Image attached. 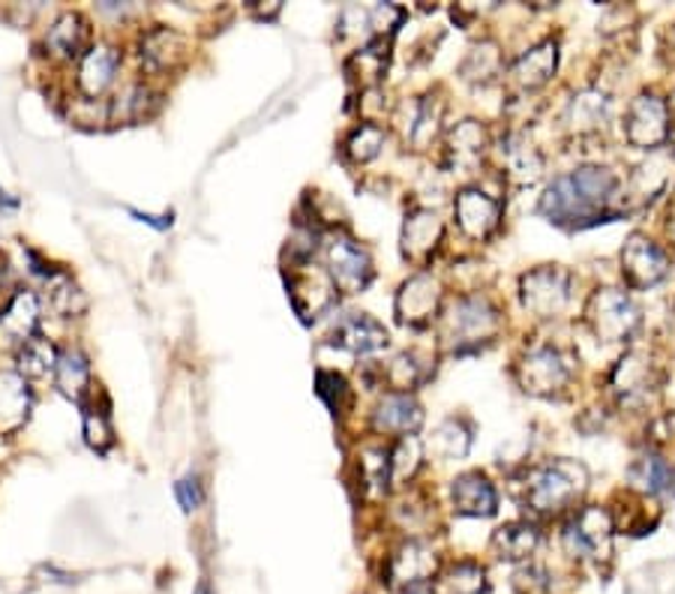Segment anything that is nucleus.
<instances>
[{
	"instance_id": "11",
	"label": "nucleus",
	"mask_w": 675,
	"mask_h": 594,
	"mask_svg": "<svg viewBox=\"0 0 675 594\" xmlns=\"http://www.w3.org/2000/svg\"><path fill=\"white\" fill-rule=\"evenodd\" d=\"M666 273H669V256H666L664 247H657L655 240L643 231H634L622 247L624 285L643 292V289L657 285Z\"/></svg>"
},
{
	"instance_id": "18",
	"label": "nucleus",
	"mask_w": 675,
	"mask_h": 594,
	"mask_svg": "<svg viewBox=\"0 0 675 594\" xmlns=\"http://www.w3.org/2000/svg\"><path fill=\"white\" fill-rule=\"evenodd\" d=\"M489 150H492V138L489 129L480 121H459L457 126H450L445 136V166L447 168H475L484 163Z\"/></svg>"
},
{
	"instance_id": "7",
	"label": "nucleus",
	"mask_w": 675,
	"mask_h": 594,
	"mask_svg": "<svg viewBox=\"0 0 675 594\" xmlns=\"http://www.w3.org/2000/svg\"><path fill=\"white\" fill-rule=\"evenodd\" d=\"M517 382L526 394L531 396H559L564 387L571 385L573 364L555 345H538L522 355L517 364Z\"/></svg>"
},
{
	"instance_id": "35",
	"label": "nucleus",
	"mask_w": 675,
	"mask_h": 594,
	"mask_svg": "<svg viewBox=\"0 0 675 594\" xmlns=\"http://www.w3.org/2000/svg\"><path fill=\"white\" fill-rule=\"evenodd\" d=\"M54 385L63 396H70L75 403H82L84 394H87V385H91V364L87 357L79 352V348H66L58 355V364H54Z\"/></svg>"
},
{
	"instance_id": "4",
	"label": "nucleus",
	"mask_w": 675,
	"mask_h": 594,
	"mask_svg": "<svg viewBox=\"0 0 675 594\" xmlns=\"http://www.w3.org/2000/svg\"><path fill=\"white\" fill-rule=\"evenodd\" d=\"M640 322V306L622 289H598L585 303V324L603 343H627Z\"/></svg>"
},
{
	"instance_id": "47",
	"label": "nucleus",
	"mask_w": 675,
	"mask_h": 594,
	"mask_svg": "<svg viewBox=\"0 0 675 594\" xmlns=\"http://www.w3.org/2000/svg\"><path fill=\"white\" fill-rule=\"evenodd\" d=\"M664 229H666V238H669V243H673V250H675V192H673V198H669V208H666Z\"/></svg>"
},
{
	"instance_id": "44",
	"label": "nucleus",
	"mask_w": 675,
	"mask_h": 594,
	"mask_svg": "<svg viewBox=\"0 0 675 594\" xmlns=\"http://www.w3.org/2000/svg\"><path fill=\"white\" fill-rule=\"evenodd\" d=\"M513 588L517 594H550V576L543 574L540 567H522L517 571V580H513Z\"/></svg>"
},
{
	"instance_id": "42",
	"label": "nucleus",
	"mask_w": 675,
	"mask_h": 594,
	"mask_svg": "<svg viewBox=\"0 0 675 594\" xmlns=\"http://www.w3.org/2000/svg\"><path fill=\"white\" fill-rule=\"evenodd\" d=\"M319 396H322L324 403H328V408L333 411V417H336V415H343V408L349 406L352 390H349V385H345L343 376L328 373V369H319Z\"/></svg>"
},
{
	"instance_id": "23",
	"label": "nucleus",
	"mask_w": 675,
	"mask_h": 594,
	"mask_svg": "<svg viewBox=\"0 0 675 594\" xmlns=\"http://www.w3.org/2000/svg\"><path fill=\"white\" fill-rule=\"evenodd\" d=\"M613 394L619 396V403H634L648 396V390L655 387V366L643 352H627V355L615 364L613 378H610Z\"/></svg>"
},
{
	"instance_id": "26",
	"label": "nucleus",
	"mask_w": 675,
	"mask_h": 594,
	"mask_svg": "<svg viewBox=\"0 0 675 594\" xmlns=\"http://www.w3.org/2000/svg\"><path fill=\"white\" fill-rule=\"evenodd\" d=\"M442 124H445V100H438L436 94L417 96L412 117L405 124V138L412 142L415 150H426L442 136Z\"/></svg>"
},
{
	"instance_id": "12",
	"label": "nucleus",
	"mask_w": 675,
	"mask_h": 594,
	"mask_svg": "<svg viewBox=\"0 0 675 594\" xmlns=\"http://www.w3.org/2000/svg\"><path fill=\"white\" fill-rule=\"evenodd\" d=\"M438 567H442V559L429 543L405 541L387 555L385 576L396 592H405V588L429 585V580L438 574Z\"/></svg>"
},
{
	"instance_id": "38",
	"label": "nucleus",
	"mask_w": 675,
	"mask_h": 594,
	"mask_svg": "<svg viewBox=\"0 0 675 594\" xmlns=\"http://www.w3.org/2000/svg\"><path fill=\"white\" fill-rule=\"evenodd\" d=\"M58 348H54L49 340L42 336H31L28 343L21 345L19 352V376L24 378H42L54 373V364H58Z\"/></svg>"
},
{
	"instance_id": "15",
	"label": "nucleus",
	"mask_w": 675,
	"mask_h": 594,
	"mask_svg": "<svg viewBox=\"0 0 675 594\" xmlns=\"http://www.w3.org/2000/svg\"><path fill=\"white\" fill-rule=\"evenodd\" d=\"M445 240V222L433 208H415L405 213L403 222V259L412 264H426Z\"/></svg>"
},
{
	"instance_id": "20",
	"label": "nucleus",
	"mask_w": 675,
	"mask_h": 594,
	"mask_svg": "<svg viewBox=\"0 0 675 594\" xmlns=\"http://www.w3.org/2000/svg\"><path fill=\"white\" fill-rule=\"evenodd\" d=\"M387 327L382 322H375L373 315L352 313L343 315L336 327L331 331V345L352 352V355H373L382 352L387 345Z\"/></svg>"
},
{
	"instance_id": "48",
	"label": "nucleus",
	"mask_w": 675,
	"mask_h": 594,
	"mask_svg": "<svg viewBox=\"0 0 675 594\" xmlns=\"http://www.w3.org/2000/svg\"><path fill=\"white\" fill-rule=\"evenodd\" d=\"M10 285H12L10 268H7V264H3V261H0V292H7V289H10Z\"/></svg>"
},
{
	"instance_id": "10",
	"label": "nucleus",
	"mask_w": 675,
	"mask_h": 594,
	"mask_svg": "<svg viewBox=\"0 0 675 594\" xmlns=\"http://www.w3.org/2000/svg\"><path fill=\"white\" fill-rule=\"evenodd\" d=\"M442 298H445L442 282L429 271H417L396 292V322L405 324V327H426L433 319L442 315Z\"/></svg>"
},
{
	"instance_id": "16",
	"label": "nucleus",
	"mask_w": 675,
	"mask_h": 594,
	"mask_svg": "<svg viewBox=\"0 0 675 594\" xmlns=\"http://www.w3.org/2000/svg\"><path fill=\"white\" fill-rule=\"evenodd\" d=\"M373 433L387 438L415 436L424 427V406L415 394H385L373 408Z\"/></svg>"
},
{
	"instance_id": "45",
	"label": "nucleus",
	"mask_w": 675,
	"mask_h": 594,
	"mask_svg": "<svg viewBox=\"0 0 675 594\" xmlns=\"http://www.w3.org/2000/svg\"><path fill=\"white\" fill-rule=\"evenodd\" d=\"M175 496H177V504L184 508V513H193L201 504V499H205V492H201V483H198L196 475H187V478H180L175 483Z\"/></svg>"
},
{
	"instance_id": "24",
	"label": "nucleus",
	"mask_w": 675,
	"mask_h": 594,
	"mask_svg": "<svg viewBox=\"0 0 675 594\" xmlns=\"http://www.w3.org/2000/svg\"><path fill=\"white\" fill-rule=\"evenodd\" d=\"M187 61V40L172 28H154L142 37V63L147 73H168Z\"/></svg>"
},
{
	"instance_id": "19",
	"label": "nucleus",
	"mask_w": 675,
	"mask_h": 594,
	"mask_svg": "<svg viewBox=\"0 0 675 594\" xmlns=\"http://www.w3.org/2000/svg\"><path fill=\"white\" fill-rule=\"evenodd\" d=\"M450 504L459 517H496L499 492L484 471H463L450 480Z\"/></svg>"
},
{
	"instance_id": "9",
	"label": "nucleus",
	"mask_w": 675,
	"mask_h": 594,
	"mask_svg": "<svg viewBox=\"0 0 675 594\" xmlns=\"http://www.w3.org/2000/svg\"><path fill=\"white\" fill-rule=\"evenodd\" d=\"M673 115L669 105L652 91H643L631 100L627 112H624V138L627 145L640 147V150H655L664 142L673 138Z\"/></svg>"
},
{
	"instance_id": "2",
	"label": "nucleus",
	"mask_w": 675,
	"mask_h": 594,
	"mask_svg": "<svg viewBox=\"0 0 675 594\" xmlns=\"http://www.w3.org/2000/svg\"><path fill=\"white\" fill-rule=\"evenodd\" d=\"M501 334V310L487 294H459L438 315V340L450 355L480 352Z\"/></svg>"
},
{
	"instance_id": "37",
	"label": "nucleus",
	"mask_w": 675,
	"mask_h": 594,
	"mask_svg": "<svg viewBox=\"0 0 675 594\" xmlns=\"http://www.w3.org/2000/svg\"><path fill=\"white\" fill-rule=\"evenodd\" d=\"M385 138H387V133L382 129V126L373 124V121H364V124L354 126L352 136L345 138V157L352 159V163H357V166L373 163V159L382 154Z\"/></svg>"
},
{
	"instance_id": "33",
	"label": "nucleus",
	"mask_w": 675,
	"mask_h": 594,
	"mask_svg": "<svg viewBox=\"0 0 675 594\" xmlns=\"http://www.w3.org/2000/svg\"><path fill=\"white\" fill-rule=\"evenodd\" d=\"M501 70H505V58H501L499 42L492 40L475 42L459 63V75L471 84H492Z\"/></svg>"
},
{
	"instance_id": "8",
	"label": "nucleus",
	"mask_w": 675,
	"mask_h": 594,
	"mask_svg": "<svg viewBox=\"0 0 675 594\" xmlns=\"http://www.w3.org/2000/svg\"><path fill=\"white\" fill-rule=\"evenodd\" d=\"M324 261H328V277H331L333 289H340L343 294L364 292L375 277L370 250L349 235H333L324 243Z\"/></svg>"
},
{
	"instance_id": "36",
	"label": "nucleus",
	"mask_w": 675,
	"mask_h": 594,
	"mask_svg": "<svg viewBox=\"0 0 675 594\" xmlns=\"http://www.w3.org/2000/svg\"><path fill=\"white\" fill-rule=\"evenodd\" d=\"M468 448H471V427L463 417H447V420L438 424L424 450H429L438 459H459L466 457Z\"/></svg>"
},
{
	"instance_id": "5",
	"label": "nucleus",
	"mask_w": 675,
	"mask_h": 594,
	"mask_svg": "<svg viewBox=\"0 0 675 594\" xmlns=\"http://www.w3.org/2000/svg\"><path fill=\"white\" fill-rule=\"evenodd\" d=\"M573 294V273L564 271L561 264H540L534 271L522 273L520 298L526 313L534 319H559Z\"/></svg>"
},
{
	"instance_id": "40",
	"label": "nucleus",
	"mask_w": 675,
	"mask_h": 594,
	"mask_svg": "<svg viewBox=\"0 0 675 594\" xmlns=\"http://www.w3.org/2000/svg\"><path fill=\"white\" fill-rule=\"evenodd\" d=\"M156 105H159V96L150 87L133 84V87H126L124 94L117 96V103L112 105V115L121 117V121H142V117L154 112Z\"/></svg>"
},
{
	"instance_id": "46",
	"label": "nucleus",
	"mask_w": 675,
	"mask_h": 594,
	"mask_svg": "<svg viewBox=\"0 0 675 594\" xmlns=\"http://www.w3.org/2000/svg\"><path fill=\"white\" fill-rule=\"evenodd\" d=\"M129 217H135V219H138V222H145V226H150V229H156V231L172 229V213H163V217H154V213H145V210L129 208Z\"/></svg>"
},
{
	"instance_id": "27",
	"label": "nucleus",
	"mask_w": 675,
	"mask_h": 594,
	"mask_svg": "<svg viewBox=\"0 0 675 594\" xmlns=\"http://www.w3.org/2000/svg\"><path fill=\"white\" fill-rule=\"evenodd\" d=\"M333 282L328 273H315V271H303L294 273L289 280V294L294 310L301 313V319H310V315H319L322 310H328L333 303Z\"/></svg>"
},
{
	"instance_id": "6",
	"label": "nucleus",
	"mask_w": 675,
	"mask_h": 594,
	"mask_svg": "<svg viewBox=\"0 0 675 594\" xmlns=\"http://www.w3.org/2000/svg\"><path fill=\"white\" fill-rule=\"evenodd\" d=\"M613 532L615 522L603 508H580L573 511V517L564 522V532H561V546L571 559L580 562H601L610 555L613 546Z\"/></svg>"
},
{
	"instance_id": "21",
	"label": "nucleus",
	"mask_w": 675,
	"mask_h": 594,
	"mask_svg": "<svg viewBox=\"0 0 675 594\" xmlns=\"http://www.w3.org/2000/svg\"><path fill=\"white\" fill-rule=\"evenodd\" d=\"M40 324V298L24 289L10 298V303L0 310V343L24 345Z\"/></svg>"
},
{
	"instance_id": "39",
	"label": "nucleus",
	"mask_w": 675,
	"mask_h": 594,
	"mask_svg": "<svg viewBox=\"0 0 675 594\" xmlns=\"http://www.w3.org/2000/svg\"><path fill=\"white\" fill-rule=\"evenodd\" d=\"M442 583L450 594H484L487 592V571L478 562H457L442 574Z\"/></svg>"
},
{
	"instance_id": "28",
	"label": "nucleus",
	"mask_w": 675,
	"mask_h": 594,
	"mask_svg": "<svg viewBox=\"0 0 675 594\" xmlns=\"http://www.w3.org/2000/svg\"><path fill=\"white\" fill-rule=\"evenodd\" d=\"M433 369H436L433 361H429L424 352L412 348V352H399V355L382 369V376H385V385L391 387V394H415L417 387L429 382Z\"/></svg>"
},
{
	"instance_id": "43",
	"label": "nucleus",
	"mask_w": 675,
	"mask_h": 594,
	"mask_svg": "<svg viewBox=\"0 0 675 594\" xmlns=\"http://www.w3.org/2000/svg\"><path fill=\"white\" fill-rule=\"evenodd\" d=\"M84 441L94 450H105L112 445V424L105 411H96V408L84 411Z\"/></svg>"
},
{
	"instance_id": "50",
	"label": "nucleus",
	"mask_w": 675,
	"mask_h": 594,
	"mask_svg": "<svg viewBox=\"0 0 675 594\" xmlns=\"http://www.w3.org/2000/svg\"><path fill=\"white\" fill-rule=\"evenodd\" d=\"M196 594H210V588H208V585H201V588H198Z\"/></svg>"
},
{
	"instance_id": "49",
	"label": "nucleus",
	"mask_w": 675,
	"mask_h": 594,
	"mask_svg": "<svg viewBox=\"0 0 675 594\" xmlns=\"http://www.w3.org/2000/svg\"><path fill=\"white\" fill-rule=\"evenodd\" d=\"M399 594H433V592H429V585H417V588H405V592Z\"/></svg>"
},
{
	"instance_id": "13",
	"label": "nucleus",
	"mask_w": 675,
	"mask_h": 594,
	"mask_svg": "<svg viewBox=\"0 0 675 594\" xmlns=\"http://www.w3.org/2000/svg\"><path fill=\"white\" fill-rule=\"evenodd\" d=\"M501 210L505 205L499 198L489 196L480 187H463L454 196V219L468 240L492 238V231L499 229L501 222Z\"/></svg>"
},
{
	"instance_id": "22",
	"label": "nucleus",
	"mask_w": 675,
	"mask_h": 594,
	"mask_svg": "<svg viewBox=\"0 0 675 594\" xmlns=\"http://www.w3.org/2000/svg\"><path fill=\"white\" fill-rule=\"evenodd\" d=\"M117 66H121V52L112 45H91L82 54L79 63V91L84 96H103L117 79Z\"/></svg>"
},
{
	"instance_id": "32",
	"label": "nucleus",
	"mask_w": 675,
	"mask_h": 594,
	"mask_svg": "<svg viewBox=\"0 0 675 594\" xmlns=\"http://www.w3.org/2000/svg\"><path fill=\"white\" fill-rule=\"evenodd\" d=\"M631 478V487L645 496H666V492H675V469L666 462L664 457L657 454H645L631 466L627 471Z\"/></svg>"
},
{
	"instance_id": "34",
	"label": "nucleus",
	"mask_w": 675,
	"mask_h": 594,
	"mask_svg": "<svg viewBox=\"0 0 675 594\" xmlns=\"http://www.w3.org/2000/svg\"><path fill=\"white\" fill-rule=\"evenodd\" d=\"M424 441L417 436L396 438L394 448L387 450V487H403L424 466Z\"/></svg>"
},
{
	"instance_id": "29",
	"label": "nucleus",
	"mask_w": 675,
	"mask_h": 594,
	"mask_svg": "<svg viewBox=\"0 0 675 594\" xmlns=\"http://www.w3.org/2000/svg\"><path fill=\"white\" fill-rule=\"evenodd\" d=\"M540 546V529L529 520L505 522L499 532L492 534V550L501 562H529L531 555L538 553Z\"/></svg>"
},
{
	"instance_id": "30",
	"label": "nucleus",
	"mask_w": 675,
	"mask_h": 594,
	"mask_svg": "<svg viewBox=\"0 0 675 594\" xmlns=\"http://www.w3.org/2000/svg\"><path fill=\"white\" fill-rule=\"evenodd\" d=\"M87 40H91L87 21L79 12H63L45 33V49L61 61H73V58L87 52Z\"/></svg>"
},
{
	"instance_id": "41",
	"label": "nucleus",
	"mask_w": 675,
	"mask_h": 594,
	"mask_svg": "<svg viewBox=\"0 0 675 594\" xmlns=\"http://www.w3.org/2000/svg\"><path fill=\"white\" fill-rule=\"evenodd\" d=\"M49 306L61 315H79L87 306V301L70 277L58 273L49 280Z\"/></svg>"
},
{
	"instance_id": "1",
	"label": "nucleus",
	"mask_w": 675,
	"mask_h": 594,
	"mask_svg": "<svg viewBox=\"0 0 675 594\" xmlns=\"http://www.w3.org/2000/svg\"><path fill=\"white\" fill-rule=\"evenodd\" d=\"M622 180L606 166H577L547 184L538 213L559 229H592L619 213L610 210Z\"/></svg>"
},
{
	"instance_id": "3",
	"label": "nucleus",
	"mask_w": 675,
	"mask_h": 594,
	"mask_svg": "<svg viewBox=\"0 0 675 594\" xmlns=\"http://www.w3.org/2000/svg\"><path fill=\"white\" fill-rule=\"evenodd\" d=\"M589 490V471L577 459H547L526 475V504L538 517H559L573 511Z\"/></svg>"
},
{
	"instance_id": "17",
	"label": "nucleus",
	"mask_w": 675,
	"mask_h": 594,
	"mask_svg": "<svg viewBox=\"0 0 675 594\" xmlns=\"http://www.w3.org/2000/svg\"><path fill=\"white\" fill-rule=\"evenodd\" d=\"M555 70H559V42L543 40L510 63L508 82L520 94H534V91H540L543 84L550 82Z\"/></svg>"
},
{
	"instance_id": "25",
	"label": "nucleus",
	"mask_w": 675,
	"mask_h": 594,
	"mask_svg": "<svg viewBox=\"0 0 675 594\" xmlns=\"http://www.w3.org/2000/svg\"><path fill=\"white\" fill-rule=\"evenodd\" d=\"M610 115H613L610 96L601 94L598 87H585L571 100L564 121L577 136H592V133H601L603 126L610 124Z\"/></svg>"
},
{
	"instance_id": "14",
	"label": "nucleus",
	"mask_w": 675,
	"mask_h": 594,
	"mask_svg": "<svg viewBox=\"0 0 675 594\" xmlns=\"http://www.w3.org/2000/svg\"><path fill=\"white\" fill-rule=\"evenodd\" d=\"M492 154L499 159L501 178L510 187H531L543 178V166H547L543 154L522 133H508L501 142H492Z\"/></svg>"
},
{
	"instance_id": "31",
	"label": "nucleus",
	"mask_w": 675,
	"mask_h": 594,
	"mask_svg": "<svg viewBox=\"0 0 675 594\" xmlns=\"http://www.w3.org/2000/svg\"><path fill=\"white\" fill-rule=\"evenodd\" d=\"M31 387L19 373H0V433H12L28 420Z\"/></svg>"
}]
</instances>
